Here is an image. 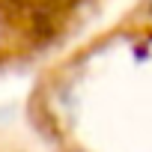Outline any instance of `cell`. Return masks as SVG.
I'll return each mask as SVG.
<instances>
[{
    "mask_svg": "<svg viewBox=\"0 0 152 152\" xmlns=\"http://www.w3.org/2000/svg\"><path fill=\"white\" fill-rule=\"evenodd\" d=\"M6 24H9V21H6V15H3V9H0V48L6 45V39L12 42V36H15V33H12V36L6 33ZM9 30H12V27H9ZM15 42H18V39H15ZM15 42H12V45H15Z\"/></svg>",
    "mask_w": 152,
    "mask_h": 152,
    "instance_id": "cell-1",
    "label": "cell"
}]
</instances>
